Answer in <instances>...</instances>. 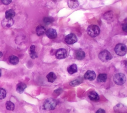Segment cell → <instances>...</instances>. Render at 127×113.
<instances>
[{"label": "cell", "mask_w": 127, "mask_h": 113, "mask_svg": "<svg viewBox=\"0 0 127 113\" xmlns=\"http://www.w3.org/2000/svg\"><path fill=\"white\" fill-rule=\"evenodd\" d=\"M26 88V85L23 83H19L16 86V91L18 93L21 94L23 92L25 89Z\"/></svg>", "instance_id": "13"}, {"label": "cell", "mask_w": 127, "mask_h": 113, "mask_svg": "<svg viewBox=\"0 0 127 113\" xmlns=\"http://www.w3.org/2000/svg\"><path fill=\"white\" fill-rule=\"evenodd\" d=\"M67 72L70 74H73L77 71V67L76 64H72L70 65L67 69Z\"/></svg>", "instance_id": "16"}, {"label": "cell", "mask_w": 127, "mask_h": 113, "mask_svg": "<svg viewBox=\"0 0 127 113\" xmlns=\"http://www.w3.org/2000/svg\"><path fill=\"white\" fill-rule=\"evenodd\" d=\"M88 97L90 100L93 101H98L100 100V97L98 94L95 91H91L88 94Z\"/></svg>", "instance_id": "11"}, {"label": "cell", "mask_w": 127, "mask_h": 113, "mask_svg": "<svg viewBox=\"0 0 127 113\" xmlns=\"http://www.w3.org/2000/svg\"><path fill=\"white\" fill-rule=\"evenodd\" d=\"M48 81L50 83L54 82L56 79V76L54 72H50L46 76Z\"/></svg>", "instance_id": "17"}, {"label": "cell", "mask_w": 127, "mask_h": 113, "mask_svg": "<svg viewBox=\"0 0 127 113\" xmlns=\"http://www.w3.org/2000/svg\"><path fill=\"white\" fill-rule=\"evenodd\" d=\"M54 21V19L52 17H45L43 18V21L46 24H49L52 23Z\"/></svg>", "instance_id": "23"}, {"label": "cell", "mask_w": 127, "mask_h": 113, "mask_svg": "<svg viewBox=\"0 0 127 113\" xmlns=\"http://www.w3.org/2000/svg\"><path fill=\"white\" fill-rule=\"evenodd\" d=\"M107 78V76L106 74H100L98 76L97 80L98 82L103 83L106 82Z\"/></svg>", "instance_id": "20"}, {"label": "cell", "mask_w": 127, "mask_h": 113, "mask_svg": "<svg viewBox=\"0 0 127 113\" xmlns=\"http://www.w3.org/2000/svg\"><path fill=\"white\" fill-rule=\"evenodd\" d=\"M85 56V53L83 50H79L76 52L75 57H76V58L78 60H83Z\"/></svg>", "instance_id": "14"}, {"label": "cell", "mask_w": 127, "mask_h": 113, "mask_svg": "<svg viewBox=\"0 0 127 113\" xmlns=\"http://www.w3.org/2000/svg\"><path fill=\"white\" fill-rule=\"evenodd\" d=\"M122 29L123 30L125 31V32H127V24H125L123 25V27H122Z\"/></svg>", "instance_id": "28"}, {"label": "cell", "mask_w": 127, "mask_h": 113, "mask_svg": "<svg viewBox=\"0 0 127 113\" xmlns=\"http://www.w3.org/2000/svg\"><path fill=\"white\" fill-rule=\"evenodd\" d=\"M9 61L12 65H16L19 62V59L17 56L12 55L9 57Z\"/></svg>", "instance_id": "19"}, {"label": "cell", "mask_w": 127, "mask_h": 113, "mask_svg": "<svg viewBox=\"0 0 127 113\" xmlns=\"http://www.w3.org/2000/svg\"><path fill=\"white\" fill-rule=\"evenodd\" d=\"M29 55L31 58L35 59L38 57L37 53L35 51V46L34 45H32L30 46L29 49Z\"/></svg>", "instance_id": "12"}, {"label": "cell", "mask_w": 127, "mask_h": 113, "mask_svg": "<svg viewBox=\"0 0 127 113\" xmlns=\"http://www.w3.org/2000/svg\"><path fill=\"white\" fill-rule=\"evenodd\" d=\"M46 30L45 28L42 25L38 26L36 29V34L38 36H41V35H43L46 32Z\"/></svg>", "instance_id": "15"}, {"label": "cell", "mask_w": 127, "mask_h": 113, "mask_svg": "<svg viewBox=\"0 0 127 113\" xmlns=\"http://www.w3.org/2000/svg\"><path fill=\"white\" fill-rule=\"evenodd\" d=\"M15 11L13 9L7 10L5 12V18H13V17L15 16Z\"/></svg>", "instance_id": "21"}, {"label": "cell", "mask_w": 127, "mask_h": 113, "mask_svg": "<svg viewBox=\"0 0 127 113\" xmlns=\"http://www.w3.org/2000/svg\"><path fill=\"white\" fill-rule=\"evenodd\" d=\"M12 0H1V2L4 5H8L11 2Z\"/></svg>", "instance_id": "26"}, {"label": "cell", "mask_w": 127, "mask_h": 113, "mask_svg": "<svg viewBox=\"0 0 127 113\" xmlns=\"http://www.w3.org/2000/svg\"><path fill=\"white\" fill-rule=\"evenodd\" d=\"M115 53L119 56H124L127 52V47L123 43L117 44L114 49Z\"/></svg>", "instance_id": "4"}, {"label": "cell", "mask_w": 127, "mask_h": 113, "mask_svg": "<svg viewBox=\"0 0 127 113\" xmlns=\"http://www.w3.org/2000/svg\"><path fill=\"white\" fill-rule=\"evenodd\" d=\"M98 57L100 60L104 62H106L110 60L112 58V55L110 52H109L108 50H106L101 51L99 53Z\"/></svg>", "instance_id": "5"}, {"label": "cell", "mask_w": 127, "mask_h": 113, "mask_svg": "<svg viewBox=\"0 0 127 113\" xmlns=\"http://www.w3.org/2000/svg\"><path fill=\"white\" fill-rule=\"evenodd\" d=\"M6 95V91L3 89L0 88V100L3 99L5 98Z\"/></svg>", "instance_id": "24"}, {"label": "cell", "mask_w": 127, "mask_h": 113, "mask_svg": "<svg viewBox=\"0 0 127 113\" xmlns=\"http://www.w3.org/2000/svg\"><path fill=\"white\" fill-rule=\"evenodd\" d=\"M126 80L125 75L121 73L116 74L113 76V81L114 83L118 85H123Z\"/></svg>", "instance_id": "3"}, {"label": "cell", "mask_w": 127, "mask_h": 113, "mask_svg": "<svg viewBox=\"0 0 127 113\" xmlns=\"http://www.w3.org/2000/svg\"><path fill=\"white\" fill-rule=\"evenodd\" d=\"M46 34L48 37L50 39H55L57 37V33L56 30L53 28L48 29L46 31Z\"/></svg>", "instance_id": "9"}, {"label": "cell", "mask_w": 127, "mask_h": 113, "mask_svg": "<svg viewBox=\"0 0 127 113\" xmlns=\"http://www.w3.org/2000/svg\"><path fill=\"white\" fill-rule=\"evenodd\" d=\"M67 55V50L64 48H60L56 53V57L58 59H63L66 57Z\"/></svg>", "instance_id": "6"}, {"label": "cell", "mask_w": 127, "mask_h": 113, "mask_svg": "<svg viewBox=\"0 0 127 113\" xmlns=\"http://www.w3.org/2000/svg\"><path fill=\"white\" fill-rule=\"evenodd\" d=\"M80 83V81L79 80L76 79V80H73V81H71L70 83V85H71L72 86H75L78 85Z\"/></svg>", "instance_id": "25"}, {"label": "cell", "mask_w": 127, "mask_h": 113, "mask_svg": "<svg viewBox=\"0 0 127 113\" xmlns=\"http://www.w3.org/2000/svg\"><path fill=\"white\" fill-rule=\"evenodd\" d=\"M57 105L56 101L53 98H48L46 99L43 104V107L45 110H54Z\"/></svg>", "instance_id": "2"}, {"label": "cell", "mask_w": 127, "mask_h": 113, "mask_svg": "<svg viewBox=\"0 0 127 113\" xmlns=\"http://www.w3.org/2000/svg\"><path fill=\"white\" fill-rule=\"evenodd\" d=\"M6 108L8 110L13 111L14 109V104L11 101H7L6 103Z\"/></svg>", "instance_id": "22"}, {"label": "cell", "mask_w": 127, "mask_h": 113, "mask_svg": "<svg viewBox=\"0 0 127 113\" xmlns=\"http://www.w3.org/2000/svg\"><path fill=\"white\" fill-rule=\"evenodd\" d=\"M2 56V53L1 51H0V58Z\"/></svg>", "instance_id": "29"}, {"label": "cell", "mask_w": 127, "mask_h": 113, "mask_svg": "<svg viewBox=\"0 0 127 113\" xmlns=\"http://www.w3.org/2000/svg\"><path fill=\"white\" fill-rule=\"evenodd\" d=\"M67 3L69 7L71 8H75L79 5V3L77 0H68Z\"/></svg>", "instance_id": "18"}, {"label": "cell", "mask_w": 127, "mask_h": 113, "mask_svg": "<svg viewBox=\"0 0 127 113\" xmlns=\"http://www.w3.org/2000/svg\"><path fill=\"white\" fill-rule=\"evenodd\" d=\"M87 33L90 36L94 37L98 36L100 34V29L97 25L92 24L87 27Z\"/></svg>", "instance_id": "1"}, {"label": "cell", "mask_w": 127, "mask_h": 113, "mask_svg": "<svg viewBox=\"0 0 127 113\" xmlns=\"http://www.w3.org/2000/svg\"><path fill=\"white\" fill-rule=\"evenodd\" d=\"M105 113V111L104 110L102 109H99V110H97V111L96 112V113Z\"/></svg>", "instance_id": "27"}, {"label": "cell", "mask_w": 127, "mask_h": 113, "mask_svg": "<svg viewBox=\"0 0 127 113\" xmlns=\"http://www.w3.org/2000/svg\"><path fill=\"white\" fill-rule=\"evenodd\" d=\"M1 71H0V76H1Z\"/></svg>", "instance_id": "30"}, {"label": "cell", "mask_w": 127, "mask_h": 113, "mask_svg": "<svg viewBox=\"0 0 127 113\" xmlns=\"http://www.w3.org/2000/svg\"><path fill=\"white\" fill-rule=\"evenodd\" d=\"M14 23V20L12 18H5L2 21V25L4 27H10Z\"/></svg>", "instance_id": "10"}, {"label": "cell", "mask_w": 127, "mask_h": 113, "mask_svg": "<svg viewBox=\"0 0 127 113\" xmlns=\"http://www.w3.org/2000/svg\"><path fill=\"white\" fill-rule=\"evenodd\" d=\"M84 78L86 80L93 81L96 78V74L93 71L88 70L84 74Z\"/></svg>", "instance_id": "8"}, {"label": "cell", "mask_w": 127, "mask_h": 113, "mask_svg": "<svg viewBox=\"0 0 127 113\" xmlns=\"http://www.w3.org/2000/svg\"><path fill=\"white\" fill-rule=\"evenodd\" d=\"M65 41L68 44H72L77 41V38L74 33H70L65 37Z\"/></svg>", "instance_id": "7"}]
</instances>
